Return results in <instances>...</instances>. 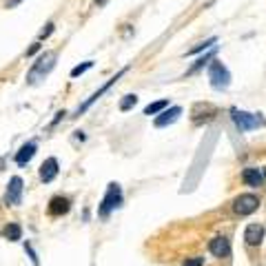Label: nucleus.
<instances>
[{
	"label": "nucleus",
	"instance_id": "nucleus-1",
	"mask_svg": "<svg viewBox=\"0 0 266 266\" xmlns=\"http://www.w3.org/2000/svg\"><path fill=\"white\" fill-rule=\"evenodd\" d=\"M56 60H58V54H56V51H44V54L38 58V62L32 66V71H29L27 82L36 84V82H38V78H44V76H47L49 71L56 66Z\"/></svg>",
	"mask_w": 266,
	"mask_h": 266
},
{
	"label": "nucleus",
	"instance_id": "nucleus-2",
	"mask_svg": "<svg viewBox=\"0 0 266 266\" xmlns=\"http://www.w3.org/2000/svg\"><path fill=\"white\" fill-rule=\"evenodd\" d=\"M120 204H122V188L118 182H111L109 186H106V193L100 202V208H98L100 218H109V213L120 206Z\"/></svg>",
	"mask_w": 266,
	"mask_h": 266
},
{
	"label": "nucleus",
	"instance_id": "nucleus-3",
	"mask_svg": "<svg viewBox=\"0 0 266 266\" xmlns=\"http://www.w3.org/2000/svg\"><path fill=\"white\" fill-rule=\"evenodd\" d=\"M208 80L216 89H226L231 84V74L220 60H211V66H208Z\"/></svg>",
	"mask_w": 266,
	"mask_h": 266
},
{
	"label": "nucleus",
	"instance_id": "nucleus-4",
	"mask_svg": "<svg viewBox=\"0 0 266 266\" xmlns=\"http://www.w3.org/2000/svg\"><path fill=\"white\" fill-rule=\"evenodd\" d=\"M231 118L235 122V126H238L240 131H250V129H258V126L264 124L262 118L253 116V114H246V111H240V109H231Z\"/></svg>",
	"mask_w": 266,
	"mask_h": 266
},
{
	"label": "nucleus",
	"instance_id": "nucleus-5",
	"mask_svg": "<svg viewBox=\"0 0 266 266\" xmlns=\"http://www.w3.org/2000/svg\"><path fill=\"white\" fill-rule=\"evenodd\" d=\"M258 206H260V198L253 196V193H242L233 202V211L238 216H250V213L258 211Z\"/></svg>",
	"mask_w": 266,
	"mask_h": 266
},
{
	"label": "nucleus",
	"instance_id": "nucleus-6",
	"mask_svg": "<svg viewBox=\"0 0 266 266\" xmlns=\"http://www.w3.org/2000/svg\"><path fill=\"white\" fill-rule=\"evenodd\" d=\"M22 178L20 176H14L12 180L7 184V193H4V204H9V206H18L20 200H22Z\"/></svg>",
	"mask_w": 266,
	"mask_h": 266
},
{
	"label": "nucleus",
	"instance_id": "nucleus-7",
	"mask_svg": "<svg viewBox=\"0 0 266 266\" xmlns=\"http://www.w3.org/2000/svg\"><path fill=\"white\" fill-rule=\"evenodd\" d=\"M124 74H126V66H124V69H120V71H118V74H116V76H114V78H111V80H109V82H106L104 86H100V89H98V91H96V94H94V96H91V98H89V100H86V102H84V104H82V106H80V109H78V116H80V114H84V111H86V109H89V106H91V104H94V102H98V100L102 98V96H104V94H106V91H109V89H111V86H114V84H116V82H118V80H120V78H122V76H124Z\"/></svg>",
	"mask_w": 266,
	"mask_h": 266
},
{
	"label": "nucleus",
	"instance_id": "nucleus-8",
	"mask_svg": "<svg viewBox=\"0 0 266 266\" xmlns=\"http://www.w3.org/2000/svg\"><path fill=\"white\" fill-rule=\"evenodd\" d=\"M208 250H211L216 258H228L231 255V242H228L224 235H218L208 242Z\"/></svg>",
	"mask_w": 266,
	"mask_h": 266
},
{
	"label": "nucleus",
	"instance_id": "nucleus-9",
	"mask_svg": "<svg viewBox=\"0 0 266 266\" xmlns=\"http://www.w3.org/2000/svg\"><path fill=\"white\" fill-rule=\"evenodd\" d=\"M242 180L246 182L248 186L258 188V186H262V184L266 182V173L260 171V168H255V166H246L242 171Z\"/></svg>",
	"mask_w": 266,
	"mask_h": 266
},
{
	"label": "nucleus",
	"instance_id": "nucleus-10",
	"mask_svg": "<svg viewBox=\"0 0 266 266\" xmlns=\"http://www.w3.org/2000/svg\"><path fill=\"white\" fill-rule=\"evenodd\" d=\"M180 116H182V109H180V106H168L166 111H162V114L158 116L156 120H153V124H156L158 129H162V126L173 124V122H176Z\"/></svg>",
	"mask_w": 266,
	"mask_h": 266
},
{
	"label": "nucleus",
	"instance_id": "nucleus-11",
	"mask_svg": "<svg viewBox=\"0 0 266 266\" xmlns=\"http://www.w3.org/2000/svg\"><path fill=\"white\" fill-rule=\"evenodd\" d=\"M60 166H58V160L56 158H47V160L42 162V166H40V180L42 182H54L56 176H58Z\"/></svg>",
	"mask_w": 266,
	"mask_h": 266
},
{
	"label": "nucleus",
	"instance_id": "nucleus-12",
	"mask_svg": "<svg viewBox=\"0 0 266 266\" xmlns=\"http://www.w3.org/2000/svg\"><path fill=\"white\" fill-rule=\"evenodd\" d=\"M244 240H246L248 246H258L264 240V226L262 224H248L246 231H244Z\"/></svg>",
	"mask_w": 266,
	"mask_h": 266
},
{
	"label": "nucleus",
	"instance_id": "nucleus-13",
	"mask_svg": "<svg viewBox=\"0 0 266 266\" xmlns=\"http://www.w3.org/2000/svg\"><path fill=\"white\" fill-rule=\"evenodd\" d=\"M69 208H71L69 198L56 196L49 200V216H64V213H69Z\"/></svg>",
	"mask_w": 266,
	"mask_h": 266
},
{
	"label": "nucleus",
	"instance_id": "nucleus-14",
	"mask_svg": "<svg viewBox=\"0 0 266 266\" xmlns=\"http://www.w3.org/2000/svg\"><path fill=\"white\" fill-rule=\"evenodd\" d=\"M36 142H27V144H22L20 146V151L16 153V164L18 166H24V164H29V160L36 156Z\"/></svg>",
	"mask_w": 266,
	"mask_h": 266
},
{
	"label": "nucleus",
	"instance_id": "nucleus-15",
	"mask_svg": "<svg viewBox=\"0 0 266 266\" xmlns=\"http://www.w3.org/2000/svg\"><path fill=\"white\" fill-rule=\"evenodd\" d=\"M2 238L9 240V242H18V240H22V228H20V224H16V222L7 224V226L2 228Z\"/></svg>",
	"mask_w": 266,
	"mask_h": 266
},
{
	"label": "nucleus",
	"instance_id": "nucleus-16",
	"mask_svg": "<svg viewBox=\"0 0 266 266\" xmlns=\"http://www.w3.org/2000/svg\"><path fill=\"white\" fill-rule=\"evenodd\" d=\"M168 106V100H156V102H151V104H146L144 106V116H156V114H162Z\"/></svg>",
	"mask_w": 266,
	"mask_h": 266
},
{
	"label": "nucleus",
	"instance_id": "nucleus-17",
	"mask_svg": "<svg viewBox=\"0 0 266 266\" xmlns=\"http://www.w3.org/2000/svg\"><path fill=\"white\" fill-rule=\"evenodd\" d=\"M216 42H218V38H216V36H213V38L204 40V42L196 44V47H193V49H188V51H186V56H196V54H200V51H206V49H211Z\"/></svg>",
	"mask_w": 266,
	"mask_h": 266
},
{
	"label": "nucleus",
	"instance_id": "nucleus-18",
	"mask_svg": "<svg viewBox=\"0 0 266 266\" xmlns=\"http://www.w3.org/2000/svg\"><path fill=\"white\" fill-rule=\"evenodd\" d=\"M91 66H94V62H91V60H86L84 64H78V66H74V69H71V78H78V76H82V74H86V71L91 69Z\"/></svg>",
	"mask_w": 266,
	"mask_h": 266
},
{
	"label": "nucleus",
	"instance_id": "nucleus-19",
	"mask_svg": "<svg viewBox=\"0 0 266 266\" xmlns=\"http://www.w3.org/2000/svg\"><path fill=\"white\" fill-rule=\"evenodd\" d=\"M136 102H138V96H124L122 98V102H120V111H129L131 106H136Z\"/></svg>",
	"mask_w": 266,
	"mask_h": 266
},
{
	"label": "nucleus",
	"instance_id": "nucleus-20",
	"mask_svg": "<svg viewBox=\"0 0 266 266\" xmlns=\"http://www.w3.org/2000/svg\"><path fill=\"white\" fill-rule=\"evenodd\" d=\"M211 58H213V54H206V56H204V58H200L198 62L193 64L191 69H188V74H196V71H198V69H202V66H204V62H208V60H211Z\"/></svg>",
	"mask_w": 266,
	"mask_h": 266
},
{
	"label": "nucleus",
	"instance_id": "nucleus-21",
	"mask_svg": "<svg viewBox=\"0 0 266 266\" xmlns=\"http://www.w3.org/2000/svg\"><path fill=\"white\" fill-rule=\"evenodd\" d=\"M54 29H56V24H54V22H49V24H47V29H42V32H40V40H42V38H49V36L54 34Z\"/></svg>",
	"mask_w": 266,
	"mask_h": 266
},
{
	"label": "nucleus",
	"instance_id": "nucleus-22",
	"mask_svg": "<svg viewBox=\"0 0 266 266\" xmlns=\"http://www.w3.org/2000/svg\"><path fill=\"white\" fill-rule=\"evenodd\" d=\"M202 264H204L202 258H191V260H186L182 266H202Z\"/></svg>",
	"mask_w": 266,
	"mask_h": 266
},
{
	"label": "nucleus",
	"instance_id": "nucleus-23",
	"mask_svg": "<svg viewBox=\"0 0 266 266\" xmlns=\"http://www.w3.org/2000/svg\"><path fill=\"white\" fill-rule=\"evenodd\" d=\"M20 2H22V0H7V9H14V7H18Z\"/></svg>",
	"mask_w": 266,
	"mask_h": 266
},
{
	"label": "nucleus",
	"instance_id": "nucleus-24",
	"mask_svg": "<svg viewBox=\"0 0 266 266\" xmlns=\"http://www.w3.org/2000/svg\"><path fill=\"white\" fill-rule=\"evenodd\" d=\"M38 49H40V42H36V44H34V47H32V49H29V51H27V56H34V54H36V51H38Z\"/></svg>",
	"mask_w": 266,
	"mask_h": 266
},
{
	"label": "nucleus",
	"instance_id": "nucleus-25",
	"mask_svg": "<svg viewBox=\"0 0 266 266\" xmlns=\"http://www.w3.org/2000/svg\"><path fill=\"white\" fill-rule=\"evenodd\" d=\"M96 2H98V4H102V2H106V0H96Z\"/></svg>",
	"mask_w": 266,
	"mask_h": 266
}]
</instances>
